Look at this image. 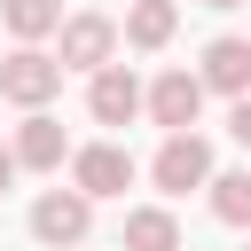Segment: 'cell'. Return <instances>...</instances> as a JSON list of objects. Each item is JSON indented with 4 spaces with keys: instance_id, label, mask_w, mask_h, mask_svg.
<instances>
[{
    "instance_id": "6da1fadb",
    "label": "cell",
    "mask_w": 251,
    "mask_h": 251,
    "mask_svg": "<svg viewBox=\"0 0 251 251\" xmlns=\"http://www.w3.org/2000/svg\"><path fill=\"white\" fill-rule=\"evenodd\" d=\"M0 94H8L16 110H47V102L63 94V63H55L39 39H24V47L0 63Z\"/></svg>"
},
{
    "instance_id": "7a4b0ae2",
    "label": "cell",
    "mask_w": 251,
    "mask_h": 251,
    "mask_svg": "<svg viewBox=\"0 0 251 251\" xmlns=\"http://www.w3.org/2000/svg\"><path fill=\"white\" fill-rule=\"evenodd\" d=\"M149 180H157L165 196H188V188H204V180H212V141H204L196 126L165 133V141H157V157H149Z\"/></svg>"
},
{
    "instance_id": "3957f363",
    "label": "cell",
    "mask_w": 251,
    "mask_h": 251,
    "mask_svg": "<svg viewBox=\"0 0 251 251\" xmlns=\"http://www.w3.org/2000/svg\"><path fill=\"white\" fill-rule=\"evenodd\" d=\"M86 227H94V196H86V188H39V204H31V235H39L47 251L86 243Z\"/></svg>"
},
{
    "instance_id": "277c9868",
    "label": "cell",
    "mask_w": 251,
    "mask_h": 251,
    "mask_svg": "<svg viewBox=\"0 0 251 251\" xmlns=\"http://www.w3.org/2000/svg\"><path fill=\"white\" fill-rule=\"evenodd\" d=\"M141 110H149V126L180 133V126L204 118V78H196V71H157V78L141 86Z\"/></svg>"
},
{
    "instance_id": "5b68a950",
    "label": "cell",
    "mask_w": 251,
    "mask_h": 251,
    "mask_svg": "<svg viewBox=\"0 0 251 251\" xmlns=\"http://www.w3.org/2000/svg\"><path fill=\"white\" fill-rule=\"evenodd\" d=\"M55 39H63V47H55V63H63V71H102V63L118 55V24H110V16H94V8H86V16H63V24H55Z\"/></svg>"
},
{
    "instance_id": "8992f818",
    "label": "cell",
    "mask_w": 251,
    "mask_h": 251,
    "mask_svg": "<svg viewBox=\"0 0 251 251\" xmlns=\"http://www.w3.org/2000/svg\"><path fill=\"white\" fill-rule=\"evenodd\" d=\"M71 188H86L94 204L102 196H126L133 188V157L118 141H86V149H71Z\"/></svg>"
},
{
    "instance_id": "52a82bcc",
    "label": "cell",
    "mask_w": 251,
    "mask_h": 251,
    "mask_svg": "<svg viewBox=\"0 0 251 251\" xmlns=\"http://www.w3.org/2000/svg\"><path fill=\"white\" fill-rule=\"evenodd\" d=\"M86 78H94V86H86V110H94V126H133V118H141V78H133L118 55H110L102 71H86Z\"/></svg>"
},
{
    "instance_id": "ba28073f",
    "label": "cell",
    "mask_w": 251,
    "mask_h": 251,
    "mask_svg": "<svg viewBox=\"0 0 251 251\" xmlns=\"http://www.w3.org/2000/svg\"><path fill=\"white\" fill-rule=\"evenodd\" d=\"M196 78H204V94H251V39H235V31H220L212 47H204V63H196Z\"/></svg>"
},
{
    "instance_id": "9c48e42d",
    "label": "cell",
    "mask_w": 251,
    "mask_h": 251,
    "mask_svg": "<svg viewBox=\"0 0 251 251\" xmlns=\"http://www.w3.org/2000/svg\"><path fill=\"white\" fill-rule=\"evenodd\" d=\"M63 157H71V133H63V118L31 110V118L16 126V165H24V173H63Z\"/></svg>"
},
{
    "instance_id": "30bf717a",
    "label": "cell",
    "mask_w": 251,
    "mask_h": 251,
    "mask_svg": "<svg viewBox=\"0 0 251 251\" xmlns=\"http://www.w3.org/2000/svg\"><path fill=\"white\" fill-rule=\"evenodd\" d=\"M173 31H180V8H173V0H133V8H126V31H118V39H126V47H141V55H157V47L173 39Z\"/></svg>"
},
{
    "instance_id": "8fae6325",
    "label": "cell",
    "mask_w": 251,
    "mask_h": 251,
    "mask_svg": "<svg viewBox=\"0 0 251 251\" xmlns=\"http://www.w3.org/2000/svg\"><path fill=\"white\" fill-rule=\"evenodd\" d=\"M126 251H180V220H173L165 204L126 212Z\"/></svg>"
},
{
    "instance_id": "7c38bea8",
    "label": "cell",
    "mask_w": 251,
    "mask_h": 251,
    "mask_svg": "<svg viewBox=\"0 0 251 251\" xmlns=\"http://www.w3.org/2000/svg\"><path fill=\"white\" fill-rule=\"evenodd\" d=\"M204 188H212V220H227V227H251V165H235V173H212Z\"/></svg>"
},
{
    "instance_id": "4fadbf2b",
    "label": "cell",
    "mask_w": 251,
    "mask_h": 251,
    "mask_svg": "<svg viewBox=\"0 0 251 251\" xmlns=\"http://www.w3.org/2000/svg\"><path fill=\"white\" fill-rule=\"evenodd\" d=\"M0 24H8L16 39H47V31L63 24V0H0Z\"/></svg>"
},
{
    "instance_id": "5bb4252c",
    "label": "cell",
    "mask_w": 251,
    "mask_h": 251,
    "mask_svg": "<svg viewBox=\"0 0 251 251\" xmlns=\"http://www.w3.org/2000/svg\"><path fill=\"white\" fill-rule=\"evenodd\" d=\"M227 133H235V141L251 149V94H235V110H227Z\"/></svg>"
},
{
    "instance_id": "9a60e30c",
    "label": "cell",
    "mask_w": 251,
    "mask_h": 251,
    "mask_svg": "<svg viewBox=\"0 0 251 251\" xmlns=\"http://www.w3.org/2000/svg\"><path fill=\"white\" fill-rule=\"evenodd\" d=\"M16 173H24V165H16V149H0V196L16 188Z\"/></svg>"
},
{
    "instance_id": "2e32d148",
    "label": "cell",
    "mask_w": 251,
    "mask_h": 251,
    "mask_svg": "<svg viewBox=\"0 0 251 251\" xmlns=\"http://www.w3.org/2000/svg\"><path fill=\"white\" fill-rule=\"evenodd\" d=\"M204 8H243V0H204Z\"/></svg>"
},
{
    "instance_id": "e0dca14e",
    "label": "cell",
    "mask_w": 251,
    "mask_h": 251,
    "mask_svg": "<svg viewBox=\"0 0 251 251\" xmlns=\"http://www.w3.org/2000/svg\"><path fill=\"white\" fill-rule=\"evenodd\" d=\"M243 235H251V227H243ZM243 251H251V243H243Z\"/></svg>"
},
{
    "instance_id": "ac0fdd59",
    "label": "cell",
    "mask_w": 251,
    "mask_h": 251,
    "mask_svg": "<svg viewBox=\"0 0 251 251\" xmlns=\"http://www.w3.org/2000/svg\"><path fill=\"white\" fill-rule=\"evenodd\" d=\"M63 251H78V243H63Z\"/></svg>"
}]
</instances>
